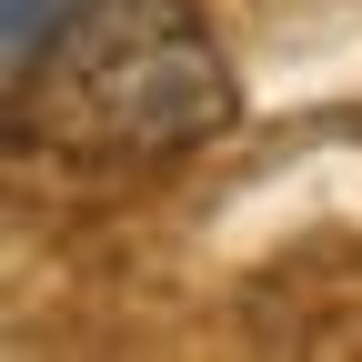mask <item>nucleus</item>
I'll return each mask as SVG.
<instances>
[{
    "label": "nucleus",
    "mask_w": 362,
    "mask_h": 362,
    "mask_svg": "<svg viewBox=\"0 0 362 362\" xmlns=\"http://www.w3.org/2000/svg\"><path fill=\"white\" fill-rule=\"evenodd\" d=\"M81 11H90V0H0V61H11V81H21L40 51H51V40H61Z\"/></svg>",
    "instance_id": "nucleus-2"
},
{
    "label": "nucleus",
    "mask_w": 362,
    "mask_h": 362,
    "mask_svg": "<svg viewBox=\"0 0 362 362\" xmlns=\"http://www.w3.org/2000/svg\"><path fill=\"white\" fill-rule=\"evenodd\" d=\"M21 131L71 161H171L232 131V61L192 0H90L21 81Z\"/></svg>",
    "instance_id": "nucleus-1"
}]
</instances>
